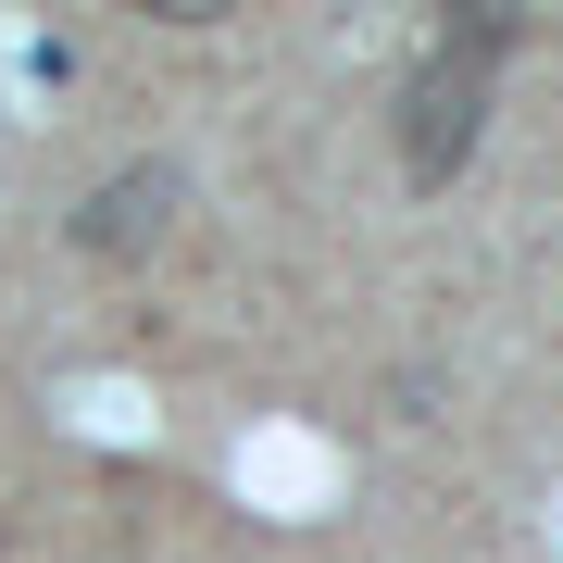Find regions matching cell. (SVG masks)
I'll return each mask as SVG.
<instances>
[{"label": "cell", "mask_w": 563, "mask_h": 563, "mask_svg": "<svg viewBox=\"0 0 563 563\" xmlns=\"http://www.w3.org/2000/svg\"><path fill=\"white\" fill-rule=\"evenodd\" d=\"M176 201H188L176 163H125V176H101V188L76 201V251H88V263H139V251H163Z\"/></svg>", "instance_id": "obj_2"}, {"label": "cell", "mask_w": 563, "mask_h": 563, "mask_svg": "<svg viewBox=\"0 0 563 563\" xmlns=\"http://www.w3.org/2000/svg\"><path fill=\"white\" fill-rule=\"evenodd\" d=\"M514 38H526V13H501V0H451L439 51H426L413 76H401V101H388V151H401L413 188H451L463 176V151H476V125H488V88H501Z\"/></svg>", "instance_id": "obj_1"}]
</instances>
